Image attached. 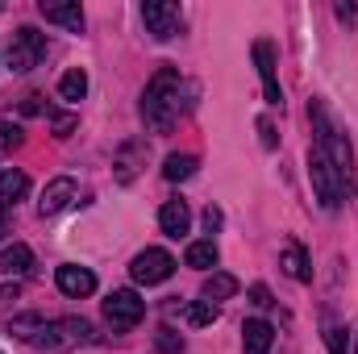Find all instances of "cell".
<instances>
[{"label":"cell","mask_w":358,"mask_h":354,"mask_svg":"<svg viewBox=\"0 0 358 354\" xmlns=\"http://www.w3.org/2000/svg\"><path fill=\"white\" fill-rule=\"evenodd\" d=\"M8 330H13L21 342H34V346H42V351H71V346L92 342V325L84 317L46 321V317H38V313H25V317H13Z\"/></svg>","instance_id":"cell-1"},{"label":"cell","mask_w":358,"mask_h":354,"mask_svg":"<svg viewBox=\"0 0 358 354\" xmlns=\"http://www.w3.org/2000/svg\"><path fill=\"white\" fill-rule=\"evenodd\" d=\"M308 117H313V134H317L313 150H321V155H325V163L334 167V176H338V183H342V196L350 200V196H355V150H350L346 134L338 129V121L325 113V104H321V100H313V104H308Z\"/></svg>","instance_id":"cell-2"},{"label":"cell","mask_w":358,"mask_h":354,"mask_svg":"<svg viewBox=\"0 0 358 354\" xmlns=\"http://www.w3.org/2000/svg\"><path fill=\"white\" fill-rule=\"evenodd\" d=\"M179 92H183V80H179L176 67H159L155 80L142 92V121L155 129V134H171V125L179 121Z\"/></svg>","instance_id":"cell-3"},{"label":"cell","mask_w":358,"mask_h":354,"mask_svg":"<svg viewBox=\"0 0 358 354\" xmlns=\"http://www.w3.org/2000/svg\"><path fill=\"white\" fill-rule=\"evenodd\" d=\"M42 59H46V34H38L34 25H21V29L13 34V42H8V67L25 76V71H34Z\"/></svg>","instance_id":"cell-4"},{"label":"cell","mask_w":358,"mask_h":354,"mask_svg":"<svg viewBox=\"0 0 358 354\" xmlns=\"http://www.w3.org/2000/svg\"><path fill=\"white\" fill-rule=\"evenodd\" d=\"M142 317H146V300H142L134 288L108 292V300H104V321H108L113 330H134Z\"/></svg>","instance_id":"cell-5"},{"label":"cell","mask_w":358,"mask_h":354,"mask_svg":"<svg viewBox=\"0 0 358 354\" xmlns=\"http://www.w3.org/2000/svg\"><path fill=\"white\" fill-rule=\"evenodd\" d=\"M142 21H146V34L155 42H171L179 34V25H183V13L171 0H146L142 4Z\"/></svg>","instance_id":"cell-6"},{"label":"cell","mask_w":358,"mask_h":354,"mask_svg":"<svg viewBox=\"0 0 358 354\" xmlns=\"http://www.w3.org/2000/svg\"><path fill=\"white\" fill-rule=\"evenodd\" d=\"M171 271H176V259H171L167 250H159V246H150V250L134 255V263H129L134 283H142V288H155V283L171 279Z\"/></svg>","instance_id":"cell-7"},{"label":"cell","mask_w":358,"mask_h":354,"mask_svg":"<svg viewBox=\"0 0 358 354\" xmlns=\"http://www.w3.org/2000/svg\"><path fill=\"white\" fill-rule=\"evenodd\" d=\"M308 179H313V192H317V200L325 204V208H338L346 196H342V183L334 176V167L325 163V155L321 150H308Z\"/></svg>","instance_id":"cell-8"},{"label":"cell","mask_w":358,"mask_h":354,"mask_svg":"<svg viewBox=\"0 0 358 354\" xmlns=\"http://www.w3.org/2000/svg\"><path fill=\"white\" fill-rule=\"evenodd\" d=\"M55 283H59V292L63 296H71V300H84L96 292V275H92L88 267H76V263H63L55 271Z\"/></svg>","instance_id":"cell-9"},{"label":"cell","mask_w":358,"mask_h":354,"mask_svg":"<svg viewBox=\"0 0 358 354\" xmlns=\"http://www.w3.org/2000/svg\"><path fill=\"white\" fill-rule=\"evenodd\" d=\"M255 63H259V80L267 92V104H283V88H279V76H275V55H271L267 42H255Z\"/></svg>","instance_id":"cell-10"},{"label":"cell","mask_w":358,"mask_h":354,"mask_svg":"<svg viewBox=\"0 0 358 354\" xmlns=\"http://www.w3.org/2000/svg\"><path fill=\"white\" fill-rule=\"evenodd\" d=\"M71 200H76V179L59 176L50 187H46V192H42V200H38V213H42V217H55V213H63Z\"/></svg>","instance_id":"cell-11"},{"label":"cell","mask_w":358,"mask_h":354,"mask_svg":"<svg viewBox=\"0 0 358 354\" xmlns=\"http://www.w3.org/2000/svg\"><path fill=\"white\" fill-rule=\"evenodd\" d=\"M38 13L50 21V25H63V29H71V34H84V8L80 4H38Z\"/></svg>","instance_id":"cell-12"},{"label":"cell","mask_w":358,"mask_h":354,"mask_svg":"<svg viewBox=\"0 0 358 354\" xmlns=\"http://www.w3.org/2000/svg\"><path fill=\"white\" fill-rule=\"evenodd\" d=\"M275 346V330H271V321H246L242 325V351L246 354H267Z\"/></svg>","instance_id":"cell-13"},{"label":"cell","mask_w":358,"mask_h":354,"mask_svg":"<svg viewBox=\"0 0 358 354\" xmlns=\"http://www.w3.org/2000/svg\"><path fill=\"white\" fill-rule=\"evenodd\" d=\"M159 225H163V234H167V238L187 234V225H192V213H187V204H183V200H167V204L159 208Z\"/></svg>","instance_id":"cell-14"},{"label":"cell","mask_w":358,"mask_h":354,"mask_svg":"<svg viewBox=\"0 0 358 354\" xmlns=\"http://www.w3.org/2000/svg\"><path fill=\"white\" fill-rule=\"evenodd\" d=\"M29 196V176L25 171H0V208H13L17 200H25Z\"/></svg>","instance_id":"cell-15"},{"label":"cell","mask_w":358,"mask_h":354,"mask_svg":"<svg viewBox=\"0 0 358 354\" xmlns=\"http://www.w3.org/2000/svg\"><path fill=\"white\" fill-rule=\"evenodd\" d=\"M279 267H283L292 279H300V283H308V279H313V263H308V255H304V246H300V242H287V246H283Z\"/></svg>","instance_id":"cell-16"},{"label":"cell","mask_w":358,"mask_h":354,"mask_svg":"<svg viewBox=\"0 0 358 354\" xmlns=\"http://www.w3.org/2000/svg\"><path fill=\"white\" fill-rule=\"evenodd\" d=\"M234 292H238V279H234V275H225V271H213V275L204 279V288H200V300L221 304V300H229Z\"/></svg>","instance_id":"cell-17"},{"label":"cell","mask_w":358,"mask_h":354,"mask_svg":"<svg viewBox=\"0 0 358 354\" xmlns=\"http://www.w3.org/2000/svg\"><path fill=\"white\" fill-rule=\"evenodd\" d=\"M0 267H4L8 275H25V271H34V250H29L25 242H13V246H4Z\"/></svg>","instance_id":"cell-18"},{"label":"cell","mask_w":358,"mask_h":354,"mask_svg":"<svg viewBox=\"0 0 358 354\" xmlns=\"http://www.w3.org/2000/svg\"><path fill=\"white\" fill-rule=\"evenodd\" d=\"M321 338H325L329 354H350V338H346V330L338 325V317H334V313H325V317H321Z\"/></svg>","instance_id":"cell-19"},{"label":"cell","mask_w":358,"mask_h":354,"mask_svg":"<svg viewBox=\"0 0 358 354\" xmlns=\"http://www.w3.org/2000/svg\"><path fill=\"white\" fill-rule=\"evenodd\" d=\"M84 96H88V76H84L80 67H71V71L59 80V100L76 104V100H84Z\"/></svg>","instance_id":"cell-20"},{"label":"cell","mask_w":358,"mask_h":354,"mask_svg":"<svg viewBox=\"0 0 358 354\" xmlns=\"http://www.w3.org/2000/svg\"><path fill=\"white\" fill-rule=\"evenodd\" d=\"M196 167H200V159L196 155H167V163H163V176L179 183V179H192L196 176Z\"/></svg>","instance_id":"cell-21"},{"label":"cell","mask_w":358,"mask_h":354,"mask_svg":"<svg viewBox=\"0 0 358 354\" xmlns=\"http://www.w3.org/2000/svg\"><path fill=\"white\" fill-rule=\"evenodd\" d=\"M183 317H187V325H196V330H200V325H213V321L221 317V304H213V300H192Z\"/></svg>","instance_id":"cell-22"},{"label":"cell","mask_w":358,"mask_h":354,"mask_svg":"<svg viewBox=\"0 0 358 354\" xmlns=\"http://www.w3.org/2000/svg\"><path fill=\"white\" fill-rule=\"evenodd\" d=\"M183 263L196 267V271H208V267H217V246L213 242H192L187 255H183Z\"/></svg>","instance_id":"cell-23"},{"label":"cell","mask_w":358,"mask_h":354,"mask_svg":"<svg viewBox=\"0 0 358 354\" xmlns=\"http://www.w3.org/2000/svg\"><path fill=\"white\" fill-rule=\"evenodd\" d=\"M155 346L163 354H183V338H179L171 325H159V334H155Z\"/></svg>","instance_id":"cell-24"},{"label":"cell","mask_w":358,"mask_h":354,"mask_svg":"<svg viewBox=\"0 0 358 354\" xmlns=\"http://www.w3.org/2000/svg\"><path fill=\"white\" fill-rule=\"evenodd\" d=\"M25 142V134H21V125H13L8 117H0V150H17Z\"/></svg>","instance_id":"cell-25"},{"label":"cell","mask_w":358,"mask_h":354,"mask_svg":"<svg viewBox=\"0 0 358 354\" xmlns=\"http://www.w3.org/2000/svg\"><path fill=\"white\" fill-rule=\"evenodd\" d=\"M250 304H255V309H271V304H275L267 283H250Z\"/></svg>","instance_id":"cell-26"},{"label":"cell","mask_w":358,"mask_h":354,"mask_svg":"<svg viewBox=\"0 0 358 354\" xmlns=\"http://www.w3.org/2000/svg\"><path fill=\"white\" fill-rule=\"evenodd\" d=\"M21 113H25V117H38V113H42V96H38V92H29V96L21 100Z\"/></svg>","instance_id":"cell-27"},{"label":"cell","mask_w":358,"mask_h":354,"mask_svg":"<svg viewBox=\"0 0 358 354\" xmlns=\"http://www.w3.org/2000/svg\"><path fill=\"white\" fill-rule=\"evenodd\" d=\"M71 129H76V117H67V113H55V134H59V138H67Z\"/></svg>","instance_id":"cell-28"},{"label":"cell","mask_w":358,"mask_h":354,"mask_svg":"<svg viewBox=\"0 0 358 354\" xmlns=\"http://www.w3.org/2000/svg\"><path fill=\"white\" fill-rule=\"evenodd\" d=\"M204 229H208V234H217V229H221V208H213V204L204 208Z\"/></svg>","instance_id":"cell-29"},{"label":"cell","mask_w":358,"mask_h":354,"mask_svg":"<svg viewBox=\"0 0 358 354\" xmlns=\"http://www.w3.org/2000/svg\"><path fill=\"white\" fill-rule=\"evenodd\" d=\"M259 134H263V146H267V150H275V125H271L267 117L259 121Z\"/></svg>","instance_id":"cell-30"},{"label":"cell","mask_w":358,"mask_h":354,"mask_svg":"<svg viewBox=\"0 0 358 354\" xmlns=\"http://www.w3.org/2000/svg\"><path fill=\"white\" fill-rule=\"evenodd\" d=\"M17 296H21L17 283H0V300H17Z\"/></svg>","instance_id":"cell-31"},{"label":"cell","mask_w":358,"mask_h":354,"mask_svg":"<svg viewBox=\"0 0 358 354\" xmlns=\"http://www.w3.org/2000/svg\"><path fill=\"white\" fill-rule=\"evenodd\" d=\"M0 238H4V213H0Z\"/></svg>","instance_id":"cell-32"}]
</instances>
